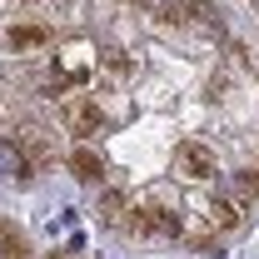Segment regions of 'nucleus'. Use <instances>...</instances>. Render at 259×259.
<instances>
[{"label":"nucleus","instance_id":"1","mask_svg":"<svg viewBox=\"0 0 259 259\" xmlns=\"http://www.w3.org/2000/svg\"><path fill=\"white\" fill-rule=\"evenodd\" d=\"M60 120L70 135H100L105 130V110L90 95H60Z\"/></svg>","mask_w":259,"mask_h":259},{"label":"nucleus","instance_id":"2","mask_svg":"<svg viewBox=\"0 0 259 259\" xmlns=\"http://www.w3.org/2000/svg\"><path fill=\"white\" fill-rule=\"evenodd\" d=\"M175 169H180V175H190V180H204V175H214V155H209L204 145L185 140V145L175 150Z\"/></svg>","mask_w":259,"mask_h":259},{"label":"nucleus","instance_id":"3","mask_svg":"<svg viewBox=\"0 0 259 259\" xmlns=\"http://www.w3.org/2000/svg\"><path fill=\"white\" fill-rule=\"evenodd\" d=\"M0 175L5 180H30V155L15 140H0Z\"/></svg>","mask_w":259,"mask_h":259},{"label":"nucleus","instance_id":"4","mask_svg":"<svg viewBox=\"0 0 259 259\" xmlns=\"http://www.w3.org/2000/svg\"><path fill=\"white\" fill-rule=\"evenodd\" d=\"M239 214H244V209H239L229 194H220V199L204 204V225H209V229H234V225H239Z\"/></svg>","mask_w":259,"mask_h":259},{"label":"nucleus","instance_id":"5","mask_svg":"<svg viewBox=\"0 0 259 259\" xmlns=\"http://www.w3.org/2000/svg\"><path fill=\"white\" fill-rule=\"evenodd\" d=\"M229 199H234L239 209H249L259 199V169H234V175H229Z\"/></svg>","mask_w":259,"mask_h":259},{"label":"nucleus","instance_id":"6","mask_svg":"<svg viewBox=\"0 0 259 259\" xmlns=\"http://www.w3.org/2000/svg\"><path fill=\"white\" fill-rule=\"evenodd\" d=\"M5 45L10 50H45L50 45V30H40V25H10Z\"/></svg>","mask_w":259,"mask_h":259},{"label":"nucleus","instance_id":"7","mask_svg":"<svg viewBox=\"0 0 259 259\" xmlns=\"http://www.w3.org/2000/svg\"><path fill=\"white\" fill-rule=\"evenodd\" d=\"M70 169H75V175H80L85 185H100V175H105V160H100L90 145H80V150L70 155Z\"/></svg>","mask_w":259,"mask_h":259},{"label":"nucleus","instance_id":"8","mask_svg":"<svg viewBox=\"0 0 259 259\" xmlns=\"http://www.w3.org/2000/svg\"><path fill=\"white\" fill-rule=\"evenodd\" d=\"M95 214H100V225H105V229H115V225H120V214H125V194H120V190H100L95 194Z\"/></svg>","mask_w":259,"mask_h":259},{"label":"nucleus","instance_id":"9","mask_svg":"<svg viewBox=\"0 0 259 259\" xmlns=\"http://www.w3.org/2000/svg\"><path fill=\"white\" fill-rule=\"evenodd\" d=\"M140 5H145L150 15H160V20H169L175 10H190V0H140Z\"/></svg>","mask_w":259,"mask_h":259},{"label":"nucleus","instance_id":"10","mask_svg":"<svg viewBox=\"0 0 259 259\" xmlns=\"http://www.w3.org/2000/svg\"><path fill=\"white\" fill-rule=\"evenodd\" d=\"M100 65H105V70H110V75H125V70H130V60H125V50H105V55H100Z\"/></svg>","mask_w":259,"mask_h":259}]
</instances>
